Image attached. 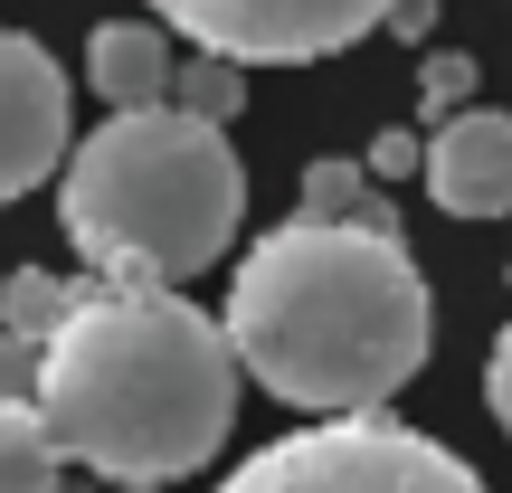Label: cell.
I'll list each match as a JSON object with an SVG mask.
<instances>
[{"label": "cell", "instance_id": "9a60e30c", "mask_svg": "<svg viewBox=\"0 0 512 493\" xmlns=\"http://www.w3.org/2000/svg\"><path fill=\"white\" fill-rule=\"evenodd\" d=\"M484 408H494V418H503V437H512V323H503L494 361H484Z\"/></svg>", "mask_w": 512, "mask_h": 493}, {"label": "cell", "instance_id": "5bb4252c", "mask_svg": "<svg viewBox=\"0 0 512 493\" xmlns=\"http://www.w3.org/2000/svg\"><path fill=\"white\" fill-rule=\"evenodd\" d=\"M29 389H38V342H29V332H10V323H0V408H19Z\"/></svg>", "mask_w": 512, "mask_h": 493}, {"label": "cell", "instance_id": "3957f363", "mask_svg": "<svg viewBox=\"0 0 512 493\" xmlns=\"http://www.w3.org/2000/svg\"><path fill=\"white\" fill-rule=\"evenodd\" d=\"M57 219L95 285H190L238 247L247 171L228 124L181 105H114L57 162Z\"/></svg>", "mask_w": 512, "mask_h": 493}, {"label": "cell", "instance_id": "6da1fadb", "mask_svg": "<svg viewBox=\"0 0 512 493\" xmlns=\"http://www.w3.org/2000/svg\"><path fill=\"white\" fill-rule=\"evenodd\" d=\"M228 351L256 389L313 418L389 408L437 351V294L408 266L399 228L361 219H304L247 247L228 285Z\"/></svg>", "mask_w": 512, "mask_h": 493}, {"label": "cell", "instance_id": "8fae6325", "mask_svg": "<svg viewBox=\"0 0 512 493\" xmlns=\"http://www.w3.org/2000/svg\"><path fill=\"white\" fill-rule=\"evenodd\" d=\"M304 219H361V228H399L389 200L361 181V162H313L304 171Z\"/></svg>", "mask_w": 512, "mask_h": 493}, {"label": "cell", "instance_id": "8992f818", "mask_svg": "<svg viewBox=\"0 0 512 493\" xmlns=\"http://www.w3.org/2000/svg\"><path fill=\"white\" fill-rule=\"evenodd\" d=\"M67 76L29 29H0V200L48 190V171L67 162Z\"/></svg>", "mask_w": 512, "mask_h": 493}, {"label": "cell", "instance_id": "277c9868", "mask_svg": "<svg viewBox=\"0 0 512 493\" xmlns=\"http://www.w3.org/2000/svg\"><path fill=\"white\" fill-rule=\"evenodd\" d=\"M219 493H484V475L456 446L418 437L380 408H351V418H323L304 437L256 446L238 475H219Z\"/></svg>", "mask_w": 512, "mask_h": 493}, {"label": "cell", "instance_id": "7c38bea8", "mask_svg": "<svg viewBox=\"0 0 512 493\" xmlns=\"http://www.w3.org/2000/svg\"><path fill=\"white\" fill-rule=\"evenodd\" d=\"M67 304H76V285L48 275V266H10V285H0V323L29 332V342H48V332L67 323Z\"/></svg>", "mask_w": 512, "mask_h": 493}, {"label": "cell", "instance_id": "ba28073f", "mask_svg": "<svg viewBox=\"0 0 512 493\" xmlns=\"http://www.w3.org/2000/svg\"><path fill=\"white\" fill-rule=\"evenodd\" d=\"M171 29L162 19H105V29L86 38V86L105 95V105H162L171 95Z\"/></svg>", "mask_w": 512, "mask_h": 493}, {"label": "cell", "instance_id": "5b68a950", "mask_svg": "<svg viewBox=\"0 0 512 493\" xmlns=\"http://www.w3.org/2000/svg\"><path fill=\"white\" fill-rule=\"evenodd\" d=\"M143 10L238 67H313V57H342L351 38H370L399 0H143Z\"/></svg>", "mask_w": 512, "mask_h": 493}, {"label": "cell", "instance_id": "4fadbf2b", "mask_svg": "<svg viewBox=\"0 0 512 493\" xmlns=\"http://www.w3.org/2000/svg\"><path fill=\"white\" fill-rule=\"evenodd\" d=\"M418 95H427V114H437V124H446V114H456L465 95H475V57L437 48V57H427V67H418Z\"/></svg>", "mask_w": 512, "mask_h": 493}, {"label": "cell", "instance_id": "7a4b0ae2", "mask_svg": "<svg viewBox=\"0 0 512 493\" xmlns=\"http://www.w3.org/2000/svg\"><path fill=\"white\" fill-rule=\"evenodd\" d=\"M238 380L247 370L219 313L181 304L171 285H95L38 342L29 408L67 465L105 484H171L228 446Z\"/></svg>", "mask_w": 512, "mask_h": 493}, {"label": "cell", "instance_id": "2e32d148", "mask_svg": "<svg viewBox=\"0 0 512 493\" xmlns=\"http://www.w3.org/2000/svg\"><path fill=\"white\" fill-rule=\"evenodd\" d=\"M370 171H380V181H399V171H427V143H418V133H380V143H370Z\"/></svg>", "mask_w": 512, "mask_h": 493}, {"label": "cell", "instance_id": "52a82bcc", "mask_svg": "<svg viewBox=\"0 0 512 493\" xmlns=\"http://www.w3.org/2000/svg\"><path fill=\"white\" fill-rule=\"evenodd\" d=\"M427 200L446 219H512V114L456 105L427 133Z\"/></svg>", "mask_w": 512, "mask_h": 493}, {"label": "cell", "instance_id": "9c48e42d", "mask_svg": "<svg viewBox=\"0 0 512 493\" xmlns=\"http://www.w3.org/2000/svg\"><path fill=\"white\" fill-rule=\"evenodd\" d=\"M57 484H67V456H57L48 418L29 399L0 408V493H57Z\"/></svg>", "mask_w": 512, "mask_h": 493}, {"label": "cell", "instance_id": "30bf717a", "mask_svg": "<svg viewBox=\"0 0 512 493\" xmlns=\"http://www.w3.org/2000/svg\"><path fill=\"white\" fill-rule=\"evenodd\" d=\"M162 105H181V114H200V124H228V114L247 105V67L238 57H190V67H171V95Z\"/></svg>", "mask_w": 512, "mask_h": 493}, {"label": "cell", "instance_id": "e0dca14e", "mask_svg": "<svg viewBox=\"0 0 512 493\" xmlns=\"http://www.w3.org/2000/svg\"><path fill=\"white\" fill-rule=\"evenodd\" d=\"M105 493H171V484H105Z\"/></svg>", "mask_w": 512, "mask_h": 493}]
</instances>
